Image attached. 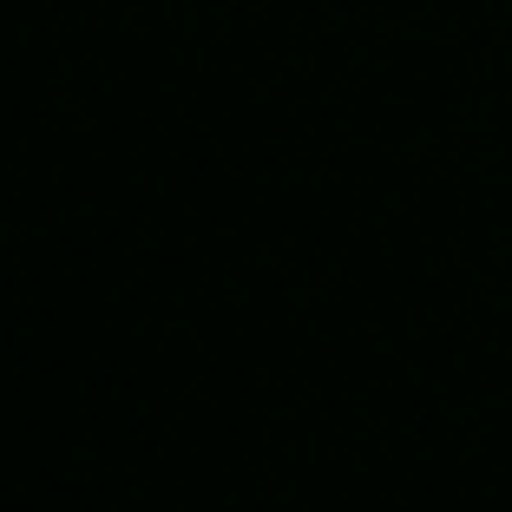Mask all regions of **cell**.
Segmentation results:
<instances>
[]
</instances>
